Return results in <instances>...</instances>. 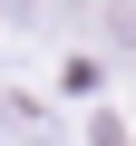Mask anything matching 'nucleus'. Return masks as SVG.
Wrapping results in <instances>:
<instances>
[{"label": "nucleus", "instance_id": "f257e3e1", "mask_svg": "<svg viewBox=\"0 0 136 146\" xmlns=\"http://www.w3.org/2000/svg\"><path fill=\"white\" fill-rule=\"evenodd\" d=\"M107 39H117V49H136V0H107Z\"/></svg>", "mask_w": 136, "mask_h": 146}]
</instances>
